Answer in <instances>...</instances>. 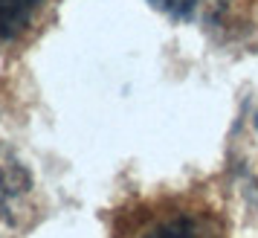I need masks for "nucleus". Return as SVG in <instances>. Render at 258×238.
Listing matches in <instances>:
<instances>
[{"label": "nucleus", "instance_id": "f257e3e1", "mask_svg": "<svg viewBox=\"0 0 258 238\" xmlns=\"http://www.w3.org/2000/svg\"><path fill=\"white\" fill-rule=\"evenodd\" d=\"M41 0H0V44H9L32 21Z\"/></svg>", "mask_w": 258, "mask_h": 238}, {"label": "nucleus", "instance_id": "f03ea898", "mask_svg": "<svg viewBox=\"0 0 258 238\" xmlns=\"http://www.w3.org/2000/svg\"><path fill=\"white\" fill-rule=\"evenodd\" d=\"M26 192V174L18 163H0V209H12Z\"/></svg>", "mask_w": 258, "mask_h": 238}, {"label": "nucleus", "instance_id": "7ed1b4c3", "mask_svg": "<svg viewBox=\"0 0 258 238\" xmlns=\"http://www.w3.org/2000/svg\"><path fill=\"white\" fill-rule=\"evenodd\" d=\"M145 238H209V232L191 218H174V221H165L157 229H151Z\"/></svg>", "mask_w": 258, "mask_h": 238}, {"label": "nucleus", "instance_id": "20e7f679", "mask_svg": "<svg viewBox=\"0 0 258 238\" xmlns=\"http://www.w3.org/2000/svg\"><path fill=\"white\" fill-rule=\"evenodd\" d=\"M151 6H157L160 12H165L168 18H177V21H186L195 15L200 0H148Z\"/></svg>", "mask_w": 258, "mask_h": 238}]
</instances>
